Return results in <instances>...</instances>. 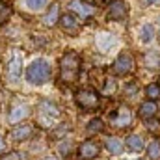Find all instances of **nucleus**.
<instances>
[{"label": "nucleus", "mask_w": 160, "mask_h": 160, "mask_svg": "<svg viewBox=\"0 0 160 160\" xmlns=\"http://www.w3.org/2000/svg\"><path fill=\"white\" fill-rule=\"evenodd\" d=\"M158 114H160L158 102H155V101L145 99V101L140 102V106H138V118H140L142 121L151 119V118H157Z\"/></svg>", "instance_id": "nucleus-12"}, {"label": "nucleus", "mask_w": 160, "mask_h": 160, "mask_svg": "<svg viewBox=\"0 0 160 160\" xmlns=\"http://www.w3.org/2000/svg\"><path fill=\"white\" fill-rule=\"evenodd\" d=\"M102 145L97 140H84L77 147V158L78 160H95L101 157Z\"/></svg>", "instance_id": "nucleus-7"}, {"label": "nucleus", "mask_w": 160, "mask_h": 160, "mask_svg": "<svg viewBox=\"0 0 160 160\" xmlns=\"http://www.w3.org/2000/svg\"><path fill=\"white\" fill-rule=\"evenodd\" d=\"M104 147L112 157H121L125 153V143L118 136H106L104 138Z\"/></svg>", "instance_id": "nucleus-15"}, {"label": "nucleus", "mask_w": 160, "mask_h": 160, "mask_svg": "<svg viewBox=\"0 0 160 160\" xmlns=\"http://www.w3.org/2000/svg\"><path fill=\"white\" fill-rule=\"evenodd\" d=\"M157 82H158V86H160V75H158V80H157Z\"/></svg>", "instance_id": "nucleus-36"}, {"label": "nucleus", "mask_w": 160, "mask_h": 160, "mask_svg": "<svg viewBox=\"0 0 160 160\" xmlns=\"http://www.w3.org/2000/svg\"><path fill=\"white\" fill-rule=\"evenodd\" d=\"M136 69V58L130 50H123L118 54V58L112 62V73L116 77H128Z\"/></svg>", "instance_id": "nucleus-5"}, {"label": "nucleus", "mask_w": 160, "mask_h": 160, "mask_svg": "<svg viewBox=\"0 0 160 160\" xmlns=\"http://www.w3.org/2000/svg\"><path fill=\"white\" fill-rule=\"evenodd\" d=\"M158 24H160V19H158Z\"/></svg>", "instance_id": "nucleus-37"}, {"label": "nucleus", "mask_w": 160, "mask_h": 160, "mask_svg": "<svg viewBox=\"0 0 160 160\" xmlns=\"http://www.w3.org/2000/svg\"><path fill=\"white\" fill-rule=\"evenodd\" d=\"M123 143H125V149H128L130 153H142V151H145V138L140 134V132H130V134H127L125 136V140H123Z\"/></svg>", "instance_id": "nucleus-10"}, {"label": "nucleus", "mask_w": 160, "mask_h": 160, "mask_svg": "<svg viewBox=\"0 0 160 160\" xmlns=\"http://www.w3.org/2000/svg\"><path fill=\"white\" fill-rule=\"evenodd\" d=\"M84 2H88V4H91V2H95V0H84Z\"/></svg>", "instance_id": "nucleus-35"}, {"label": "nucleus", "mask_w": 160, "mask_h": 160, "mask_svg": "<svg viewBox=\"0 0 160 160\" xmlns=\"http://www.w3.org/2000/svg\"><path fill=\"white\" fill-rule=\"evenodd\" d=\"M58 21H60V6L58 4H50V9L43 17V22L47 26H54V24H58Z\"/></svg>", "instance_id": "nucleus-20"}, {"label": "nucleus", "mask_w": 160, "mask_h": 160, "mask_svg": "<svg viewBox=\"0 0 160 160\" xmlns=\"http://www.w3.org/2000/svg\"><path fill=\"white\" fill-rule=\"evenodd\" d=\"M75 104L80 112H95L101 106V93L95 88H80L75 91Z\"/></svg>", "instance_id": "nucleus-3"}, {"label": "nucleus", "mask_w": 160, "mask_h": 160, "mask_svg": "<svg viewBox=\"0 0 160 160\" xmlns=\"http://www.w3.org/2000/svg\"><path fill=\"white\" fill-rule=\"evenodd\" d=\"M143 93H145V97H147L149 101L158 102L160 101V86H158V82H149V84L143 88Z\"/></svg>", "instance_id": "nucleus-23"}, {"label": "nucleus", "mask_w": 160, "mask_h": 160, "mask_svg": "<svg viewBox=\"0 0 160 160\" xmlns=\"http://www.w3.org/2000/svg\"><path fill=\"white\" fill-rule=\"evenodd\" d=\"M0 160H21V153H9V155H6Z\"/></svg>", "instance_id": "nucleus-31"}, {"label": "nucleus", "mask_w": 160, "mask_h": 160, "mask_svg": "<svg viewBox=\"0 0 160 160\" xmlns=\"http://www.w3.org/2000/svg\"><path fill=\"white\" fill-rule=\"evenodd\" d=\"M50 78H52V65L45 58L34 60L26 69V80L34 86H43Z\"/></svg>", "instance_id": "nucleus-2"}, {"label": "nucleus", "mask_w": 160, "mask_h": 160, "mask_svg": "<svg viewBox=\"0 0 160 160\" xmlns=\"http://www.w3.org/2000/svg\"><path fill=\"white\" fill-rule=\"evenodd\" d=\"M69 132H71V125H69V123H62L58 128H54V130L50 132V138H52V140H63L65 134H69Z\"/></svg>", "instance_id": "nucleus-26"}, {"label": "nucleus", "mask_w": 160, "mask_h": 160, "mask_svg": "<svg viewBox=\"0 0 160 160\" xmlns=\"http://www.w3.org/2000/svg\"><path fill=\"white\" fill-rule=\"evenodd\" d=\"M48 0H26V6L32 9V11H41L45 6H47Z\"/></svg>", "instance_id": "nucleus-30"}, {"label": "nucleus", "mask_w": 160, "mask_h": 160, "mask_svg": "<svg viewBox=\"0 0 160 160\" xmlns=\"http://www.w3.org/2000/svg\"><path fill=\"white\" fill-rule=\"evenodd\" d=\"M58 24H60V28H62L65 34H69V36H77L78 30H80V21H78V17H77L73 11L60 15Z\"/></svg>", "instance_id": "nucleus-9"}, {"label": "nucleus", "mask_w": 160, "mask_h": 160, "mask_svg": "<svg viewBox=\"0 0 160 160\" xmlns=\"http://www.w3.org/2000/svg\"><path fill=\"white\" fill-rule=\"evenodd\" d=\"M145 6H160V0H142Z\"/></svg>", "instance_id": "nucleus-32"}, {"label": "nucleus", "mask_w": 160, "mask_h": 160, "mask_svg": "<svg viewBox=\"0 0 160 160\" xmlns=\"http://www.w3.org/2000/svg\"><path fill=\"white\" fill-rule=\"evenodd\" d=\"M43 160H60L58 157H54V155H48V157H45Z\"/></svg>", "instance_id": "nucleus-34"}, {"label": "nucleus", "mask_w": 160, "mask_h": 160, "mask_svg": "<svg viewBox=\"0 0 160 160\" xmlns=\"http://www.w3.org/2000/svg\"><path fill=\"white\" fill-rule=\"evenodd\" d=\"M145 158L147 160H160V138L153 136L151 142L145 145Z\"/></svg>", "instance_id": "nucleus-17"}, {"label": "nucleus", "mask_w": 160, "mask_h": 160, "mask_svg": "<svg viewBox=\"0 0 160 160\" xmlns=\"http://www.w3.org/2000/svg\"><path fill=\"white\" fill-rule=\"evenodd\" d=\"M116 78H112V77H108L106 78V82H104V86H102V89H101V93L102 95H106V97H110L114 91H116Z\"/></svg>", "instance_id": "nucleus-29"}, {"label": "nucleus", "mask_w": 160, "mask_h": 160, "mask_svg": "<svg viewBox=\"0 0 160 160\" xmlns=\"http://www.w3.org/2000/svg\"><path fill=\"white\" fill-rule=\"evenodd\" d=\"M38 110H39V119L43 121V123H54L56 119H60V116H62L60 108H58L52 101H47V99L39 101Z\"/></svg>", "instance_id": "nucleus-8"}, {"label": "nucleus", "mask_w": 160, "mask_h": 160, "mask_svg": "<svg viewBox=\"0 0 160 160\" xmlns=\"http://www.w3.org/2000/svg\"><path fill=\"white\" fill-rule=\"evenodd\" d=\"M28 116H30V106L28 104H19V106H13L9 110V121L11 123H19L21 119H24Z\"/></svg>", "instance_id": "nucleus-19"}, {"label": "nucleus", "mask_w": 160, "mask_h": 160, "mask_svg": "<svg viewBox=\"0 0 160 160\" xmlns=\"http://www.w3.org/2000/svg\"><path fill=\"white\" fill-rule=\"evenodd\" d=\"M34 134H36V127L34 125H17L11 130L9 138L13 142H28V140L34 138Z\"/></svg>", "instance_id": "nucleus-13"}, {"label": "nucleus", "mask_w": 160, "mask_h": 160, "mask_svg": "<svg viewBox=\"0 0 160 160\" xmlns=\"http://www.w3.org/2000/svg\"><path fill=\"white\" fill-rule=\"evenodd\" d=\"M4 151H6V140H4V138L0 136V155H2Z\"/></svg>", "instance_id": "nucleus-33"}, {"label": "nucleus", "mask_w": 160, "mask_h": 160, "mask_svg": "<svg viewBox=\"0 0 160 160\" xmlns=\"http://www.w3.org/2000/svg\"><path fill=\"white\" fill-rule=\"evenodd\" d=\"M11 13H13L11 6H9V4H6L4 0H0V24H4L6 21H9Z\"/></svg>", "instance_id": "nucleus-28"}, {"label": "nucleus", "mask_w": 160, "mask_h": 160, "mask_svg": "<svg viewBox=\"0 0 160 160\" xmlns=\"http://www.w3.org/2000/svg\"><path fill=\"white\" fill-rule=\"evenodd\" d=\"M80 71H82V56L77 50H67L60 58V80L71 86L80 78Z\"/></svg>", "instance_id": "nucleus-1"}, {"label": "nucleus", "mask_w": 160, "mask_h": 160, "mask_svg": "<svg viewBox=\"0 0 160 160\" xmlns=\"http://www.w3.org/2000/svg\"><path fill=\"white\" fill-rule=\"evenodd\" d=\"M140 93V86L134 82V80H128V82H125V86H123V97H128V99H132V97H136Z\"/></svg>", "instance_id": "nucleus-25"}, {"label": "nucleus", "mask_w": 160, "mask_h": 160, "mask_svg": "<svg viewBox=\"0 0 160 160\" xmlns=\"http://www.w3.org/2000/svg\"><path fill=\"white\" fill-rule=\"evenodd\" d=\"M143 127H145V130L151 132L153 136H158L160 134V116L151 118V119H145L143 121Z\"/></svg>", "instance_id": "nucleus-24"}, {"label": "nucleus", "mask_w": 160, "mask_h": 160, "mask_svg": "<svg viewBox=\"0 0 160 160\" xmlns=\"http://www.w3.org/2000/svg\"><path fill=\"white\" fill-rule=\"evenodd\" d=\"M157 36H158V30H157V26L153 22H143L138 28V39H140V43H143V45L153 43V41L157 39Z\"/></svg>", "instance_id": "nucleus-14"}, {"label": "nucleus", "mask_w": 160, "mask_h": 160, "mask_svg": "<svg viewBox=\"0 0 160 160\" xmlns=\"http://www.w3.org/2000/svg\"><path fill=\"white\" fill-rule=\"evenodd\" d=\"M22 75V56L19 52H13L11 60L8 62V78L11 82H19Z\"/></svg>", "instance_id": "nucleus-11"}, {"label": "nucleus", "mask_w": 160, "mask_h": 160, "mask_svg": "<svg viewBox=\"0 0 160 160\" xmlns=\"http://www.w3.org/2000/svg\"><path fill=\"white\" fill-rule=\"evenodd\" d=\"M128 13H130L128 2H125V0H112V2L108 4L106 19L112 21V22H123V21H127Z\"/></svg>", "instance_id": "nucleus-6"}, {"label": "nucleus", "mask_w": 160, "mask_h": 160, "mask_svg": "<svg viewBox=\"0 0 160 160\" xmlns=\"http://www.w3.org/2000/svg\"><path fill=\"white\" fill-rule=\"evenodd\" d=\"M58 153H60V157H62V158L71 157V153H73V142H71V140H67V138H63V140L60 142V145H58Z\"/></svg>", "instance_id": "nucleus-27"}, {"label": "nucleus", "mask_w": 160, "mask_h": 160, "mask_svg": "<svg viewBox=\"0 0 160 160\" xmlns=\"http://www.w3.org/2000/svg\"><path fill=\"white\" fill-rule=\"evenodd\" d=\"M71 9L75 11V13H78L80 19H89L91 15H93V6H89L88 2H84V0H71Z\"/></svg>", "instance_id": "nucleus-16"}, {"label": "nucleus", "mask_w": 160, "mask_h": 160, "mask_svg": "<svg viewBox=\"0 0 160 160\" xmlns=\"http://www.w3.org/2000/svg\"><path fill=\"white\" fill-rule=\"evenodd\" d=\"M132 121H134V114H132L130 106H127V104H118L112 112H108V123L114 128H119V130L130 128Z\"/></svg>", "instance_id": "nucleus-4"}, {"label": "nucleus", "mask_w": 160, "mask_h": 160, "mask_svg": "<svg viewBox=\"0 0 160 160\" xmlns=\"http://www.w3.org/2000/svg\"><path fill=\"white\" fill-rule=\"evenodd\" d=\"M104 128H106L104 121L101 119V118H93V119H89V123H88L86 132H88L89 136H95V134H102Z\"/></svg>", "instance_id": "nucleus-21"}, {"label": "nucleus", "mask_w": 160, "mask_h": 160, "mask_svg": "<svg viewBox=\"0 0 160 160\" xmlns=\"http://www.w3.org/2000/svg\"><path fill=\"white\" fill-rule=\"evenodd\" d=\"M97 47H99V50L108 52L110 48L118 47V39H116L114 34H101V36L97 38Z\"/></svg>", "instance_id": "nucleus-18"}, {"label": "nucleus", "mask_w": 160, "mask_h": 160, "mask_svg": "<svg viewBox=\"0 0 160 160\" xmlns=\"http://www.w3.org/2000/svg\"><path fill=\"white\" fill-rule=\"evenodd\" d=\"M143 65L149 69H160V52L149 50L143 54Z\"/></svg>", "instance_id": "nucleus-22"}]
</instances>
